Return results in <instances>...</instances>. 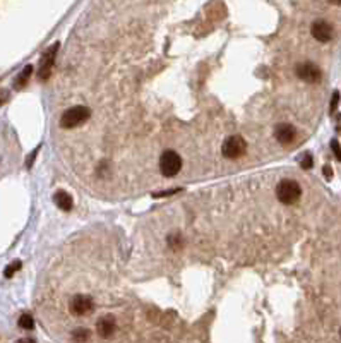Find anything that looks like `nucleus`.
Wrapping results in <instances>:
<instances>
[{"label": "nucleus", "instance_id": "nucleus-1", "mask_svg": "<svg viewBox=\"0 0 341 343\" xmlns=\"http://www.w3.org/2000/svg\"><path fill=\"white\" fill-rule=\"evenodd\" d=\"M89 117H91V110L88 106H72V108L65 110L64 115L60 117V126L64 129H74V127L88 122Z\"/></svg>", "mask_w": 341, "mask_h": 343}, {"label": "nucleus", "instance_id": "nucleus-2", "mask_svg": "<svg viewBox=\"0 0 341 343\" xmlns=\"http://www.w3.org/2000/svg\"><path fill=\"white\" fill-rule=\"evenodd\" d=\"M302 196V187L295 180H281L276 185V197L283 204H295Z\"/></svg>", "mask_w": 341, "mask_h": 343}, {"label": "nucleus", "instance_id": "nucleus-3", "mask_svg": "<svg viewBox=\"0 0 341 343\" xmlns=\"http://www.w3.org/2000/svg\"><path fill=\"white\" fill-rule=\"evenodd\" d=\"M245 151H247V143L240 136H230L228 139L223 141V146H221V153L228 160H238L240 157L245 155Z\"/></svg>", "mask_w": 341, "mask_h": 343}, {"label": "nucleus", "instance_id": "nucleus-4", "mask_svg": "<svg viewBox=\"0 0 341 343\" xmlns=\"http://www.w3.org/2000/svg\"><path fill=\"white\" fill-rule=\"evenodd\" d=\"M180 168H182V158L179 157V153L166 150L159 158V172L165 177H175Z\"/></svg>", "mask_w": 341, "mask_h": 343}, {"label": "nucleus", "instance_id": "nucleus-5", "mask_svg": "<svg viewBox=\"0 0 341 343\" xmlns=\"http://www.w3.org/2000/svg\"><path fill=\"white\" fill-rule=\"evenodd\" d=\"M295 72H297V76L302 79V81L309 82V84L319 82L322 78L321 69H319L315 64H312V62H302V64H298L297 69H295Z\"/></svg>", "mask_w": 341, "mask_h": 343}, {"label": "nucleus", "instance_id": "nucleus-6", "mask_svg": "<svg viewBox=\"0 0 341 343\" xmlns=\"http://www.w3.org/2000/svg\"><path fill=\"white\" fill-rule=\"evenodd\" d=\"M69 309H71V313L74 314V316H84V314L93 313L95 302H93V299L89 295L79 293V295L72 297L71 304H69Z\"/></svg>", "mask_w": 341, "mask_h": 343}, {"label": "nucleus", "instance_id": "nucleus-7", "mask_svg": "<svg viewBox=\"0 0 341 343\" xmlns=\"http://www.w3.org/2000/svg\"><path fill=\"white\" fill-rule=\"evenodd\" d=\"M311 31H312V36L317 41H321V43H328V41H331L333 36H335V29H333L331 24L326 23V21H315V23L312 24Z\"/></svg>", "mask_w": 341, "mask_h": 343}, {"label": "nucleus", "instance_id": "nucleus-8", "mask_svg": "<svg viewBox=\"0 0 341 343\" xmlns=\"http://www.w3.org/2000/svg\"><path fill=\"white\" fill-rule=\"evenodd\" d=\"M274 137L280 144L288 146L297 139V129L291 124H278L276 129H274Z\"/></svg>", "mask_w": 341, "mask_h": 343}, {"label": "nucleus", "instance_id": "nucleus-9", "mask_svg": "<svg viewBox=\"0 0 341 343\" xmlns=\"http://www.w3.org/2000/svg\"><path fill=\"white\" fill-rule=\"evenodd\" d=\"M115 330H117V321H115L113 316H103L96 323V331L102 337H110V335H113Z\"/></svg>", "mask_w": 341, "mask_h": 343}, {"label": "nucleus", "instance_id": "nucleus-10", "mask_svg": "<svg viewBox=\"0 0 341 343\" xmlns=\"http://www.w3.org/2000/svg\"><path fill=\"white\" fill-rule=\"evenodd\" d=\"M58 45H55L53 48H52L50 52H47L43 57V60H41V67H40V72H38V78L40 79H47L48 76H50V69L52 65H53V60H55V52H57Z\"/></svg>", "mask_w": 341, "mask_h": 343}, {"label": "nucleus", "instance_id": "nucleus-11", "mask_svg": "<svg viewBox=\"0 0 341 343\" xmlns=\"http://www.w3.org/2000/svg\"><path fill=\"white\" fill-rule=\"evenodd\" d=\"M53 203L57 204V208H60L62 211H71L72 206H74V199L69 192L65 190H58L53 196Z\"/></svg>", "mask_w": 341, "mask_h": 343}, {"label": "nucleus", "instance_id": "nucleus-12", "mask_svg": "<svg viewBox=\"0 0 341 343\" xmlns=\"http://www.w3.org/2000/svg\"><path fill=\"white\" fill-rule=\"evenodd\" d=\"M19 326L23 328V330H33L34 319L29 316V314H23V316L19 317Z\"/></svg>", "mask_w": 341, "mask_h": 343}, {"label": "nucleus", "instance_id": "nucleus-13", "mask_svg": "<svg viewBox=\"0 0 341 343\" xmlns=\"http://www.w3.org/2000/svg\"><path fill=\"white\" fill-rule=\"evenodd\" d=\"M168 245L170 247H173V249H182L184 247V238H182V235H179V234H175V235H170L168 237Z\"/></svg>", "mask_w": 341, "mask_h": 343}, {"label": "nucleus", "instance_id": "nucleus-14", "mask_svg": "<svg viewBox=\"0 0 341 343\" xmlns=\"http://www.w3.org/2000/svg\"><path fill=\"white\" fill-rule=\"evenodd\" d=\"M19 269H21V261H14L10 266H7L5 271H3V275H5L7 278H10V276H12L16 271H19Z\"/></svg>", "mask_w": 341, "mask_h": 343}, {"label": "nucleus", "instance_id": "nucleus-15", "mask_svg": "<svg viewBox=\"0 0 341 343\" xmlns=\"http://www.w3.org/2000/svg\"><path fill=\"white\" fill-rule=\"evenodd\" d=\"M31 72H33V67H31V65H27V67L24 69L23 74L19 76V79H17V84H21V82H26V79L31 76Z\"/></svg>", "mask_w": 341, "mask_h": 343}, {"label": "nucleus", "instance_id": "nucleus-16", "mask_svg": "<svg viewBox=\"0 0 341 343\" xmlns=\"http://www.w3.org/2000/svg\"><path fill=\"white\" fill-rule=\"evenodd\" d=\"M331 150H333V153H335V157L341 161V146H340V143L336 139L331 141Z\"/></svg>", "mask_w": 341, "mask_h": 343}, {"label": "nucleus", "instance_id": "nucleus-17", "mask_svg": "<svg viewBox=\"0 0 341 343\" xmlns=\"http://www.w3.org/2000/svg\"><path fill=\"white\" fill-rule=\"evenodd\" d=\"M300 165H302V168H305V170H309V168H312V157L311 155H304V158H302V161H300Z\"/></svg>", "mask_w": 341, "mask_h": 343}, {"label": "nucleus", "instance_id": "nucleus-18", "mask_svg": "<svg viewBox=\"0 0 341 343\" xmlns=\"http://www.w3.org/2000/svg\"><path fill=\"white\" fill-rule=\"evenodd\" d=\"M76 340H86L88 338V330L81 328V330H76V335H74Z\"/></svg>", "mask_w": 341, "mask_h": 343}, {"label": "nucleus", "instance_id": "nucleus-19", "mask_svg": "<svg viewBox=\"0 0 341 343\" xmlns=\"http://www.w3.org/2000/svg\"><path fill=\"white\" fill-rule=\"evenodd\" d=\"M182 189H170V190H163V192H156L153 194V197H166L170 196V194H175V192H180Z\"/></svg>", "mask_w": 341, "mask_h": 343}, {"label": "nucleus", "instance_id": "nucleus-20", "mask_svg": "<svg viewBox=\"0 0 341 343\" xmlns=\"http://www.w3.org/2000/svg\"><path fill=\"white\" fill-rule=\"evenodd\" d=\"M338 103H340V93L335 91V95H333V102H331V112H335Z\"/></svg>", "mask_w": 341, "mask_h": 343}, {"label": "nucleus", "instance_id": "nucleus-21", "mask_svg": "<svg viewBox=\"0 0 341 343\" xmlns=\"http://www.w3.org/2000/svg\"><path fill=\"white\" fill-rule=\"evenodd\" d=\"M324 175L328 177V179H331V177H333V170H331V168H329V167H324Z\"/></svg>", "mask_w": 341, "mask_h": 343}, {"label": "nucleus", "instance_id": "nucleus-22", "mask_svg": "<svg viewBox=\"0 0 341 343\" xmlns=\"http://www.w3.org/2000/svg\"><path fill=\"white\" fill-rule=\"evenodd\" d=\"M329 2H333V3H336V5H341V0H329Z\"/></svg>", "mask_w": 341, "mask_h": 343}, {"label": "nucleus", "instance_id": "nucleus-23", "mask_svg": "<svg viewBox=\"0 0 341 343\" xmlns=\"http://www.w3.org/2000/svg\"><path fill=\"white\" fill-rule=\"evenodd\" d=\"M340 335H341V331H340Z\"/></svg>", "mask_w": 341, "mask_h": 343}]
</instances>
